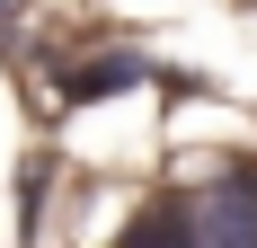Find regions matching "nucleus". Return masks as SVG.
Here are the masks:
<instances>
[{
	"label": "nucleus",
	"instance_id": "obj_1",
	"mask_svg": "<svg viewBox=\"0 0 257 248\" xmlns=\"http://www.w3.org/2000/svg\"><path fill=\"white\" fill-rule=\"evenodd\" d=\"M142 80H151V62H142V53H98L89 71H62V98L89 106V98H115V89H142Z\"/></svg>",
	"mask_w": 257,
	"mask_h": 248
},
{
	"label": "nucleus",
	"instance_id": "obj_2",
	"mask_svg": "<svg viewBox=\"0 0 257 248\" xmlns=\"http://www.w3.org/2000/svg\"><path fill=\"white\" fill-rule=\"evenodd\" d=\"M0 9H18V0H0Z\"/></svg>",
	"mask_w": 257,
	"mask_h": 248
}]
</instances>
